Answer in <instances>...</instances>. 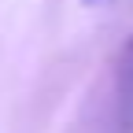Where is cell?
Listing matches in <instances>:
<instances>
[{"label":"cell","instance_id":"1","mask_svg":"<svg viewBox=\"0 0 133 133\" xmlns=\"http://www.w3.org/2000/svg\"><path fill=\"white\" fill-rule=\"evenodd\" d=\"M115 129L133 133V37L122 44L115 66Z\"/></svg>","mask_w":133,"mask_h":133},{"label":"cell","instance_id":"2","mask_svg":"<svg viewBox=\"0 0 133 133\" xmlns=\"http://www.w3.org/2000/svg\"><path fill=\"white\" fill-rule=\"evenodd\" d=\"M89 4H92V0H89Z\"/></svg>","mask_w":133,"mask_h":133}]
</instances>
